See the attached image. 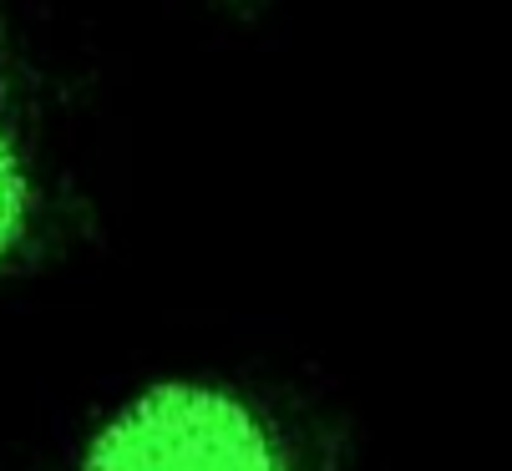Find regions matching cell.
Returning a JSON list of instances; mask_svg holds the SVG:
<instances>
[{
  "label": "cell",
  "mask_w": 512,
  "mask_h": 471,
  "mask_svg": "<svg viewBox=\"0 0 512 471\" xmlns=\"http://www.w3.org/2000/svg\"><path fill=\"white\" fill-rule=\"evenodd\" d=\"M77 471H289V456L239 390L158 380L92 431Z\"/></svg>",
  "instance_id": "1"
},
{
  "label": "cell",
  "mask_w": 512,
  "mask_h": 471,
  "mask_svg": "<svg viewBox=\"0 0 512 471\" xmlns=\"http://www.w3.org/2000/svg\"><path fill=\"white\" fill-rule=\"evenodd\" d=\"M41 223V168L21 117V102L0 82V274L36 239Z\"/></svg>",
  "instance_id": "2"
},
{
  "label": "cell",
  "mask_w": 512,
  "mask_h": 471,
  "mask_svg": "<svg viewBox=\"0 0 512 471\" xmlns=\"http://www.w3.org/2000/svg\"><path fill=\"white\" fill-rule=\"evenodd\" d=\"M224 6H244V0H224Z\"/></svg>",
  "instance_id": "3"
}]
</instances>
